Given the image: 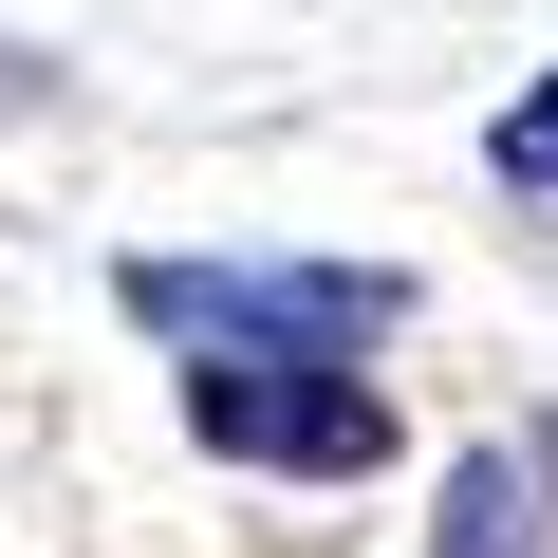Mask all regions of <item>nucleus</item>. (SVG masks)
<instances>
[{
	"instance_id": "nucleus-1",
	"label": "nucleus",
	"mask_w": 558,
	"mask_h": 558,
	"mask_svg": "<svg viewBox=\"0 0 558 558\" xmlns=\"http://www.w3.org/2000/svg\"><path fill=\"white\" fill-rule=\"evenodd\" d=\"M112 299L168 336V354H354L410 317L391 260H131Z\"/></svg>"
},
{
	"instance_id": "nucleus-2",
	"label": "nucleus",
	"mask_w": 558,
	"mask_h": 558,
	"mask_svg": "<svg viewBox=\"0 0 558 558\" xmlns=\"http://www.w3.org/2000/svg\"><path fill=\"white\" fill-rule=\"evenodd\" d=\"M186 428L260 484H373L391 465V410L354 354H186Z\"/></svg>"
},
{
	"instance_id": "nucleus-3",
	"label": "nucleus",
	"mask_w": 558,
	"mask_h": 558,
	"mask_svg": "<svg viewBox=\"0 0 558 558\" xmlns=\"http://www.w3.org/2000/svg\"><path fill=\"white\" fill-rule=\"evenodd\" d=\"M447 558H539V465H465L447 484Z\"/></svg>"
},
{
	"instance_id": "nucleus-4",
	"label": "nucleus",
	"mask_w": 558,
	"mask_h": 558,
	"mask_svg": "<svg viewBox=\"0 0 558 558\" xmlns=\"http://www.w3.org/2000/svg\"><path fill=\"white\" fill-rule=\"evenodd\" d=\"M484 168H502V186H521V205H558V75H539V94H521V112H502V131H484Z\"/></svg>"
}]
</instances>
